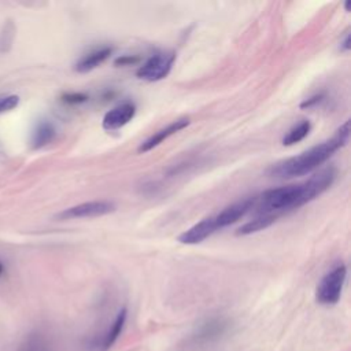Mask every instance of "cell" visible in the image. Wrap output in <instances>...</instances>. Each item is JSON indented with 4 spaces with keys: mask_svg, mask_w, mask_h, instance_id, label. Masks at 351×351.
I'll list each match as a JSON object with an SVG mask.
<instances>
[{
    "mask_svg": "<svg viewBox=\"0 0 351 351\" xmlns=\"http://www.w3.org/2000/svg\"><path fill=\"white\" fill-rule=\"evenodd\" d=\"M336 178V169L328 166L314 173L308 180L295 185L267 189L255 197L254 207L258 214H271L298 208L329 189Z\"/></svg>",
    "mask_w": 351,
    "mask_h": 351,
    "instance_id": "obj_1",
    "label": "cell"
},
{
    "mask_svg": "<svg viewBox=\"0 0 351 351\" xmlns=\"http://www.w3.org/2000/svg\"><path fill=\"white\" fill-rule=\"evenodd\" d=\"M350 138V122L346 121L336 132V134L321 144H317L302 154L281 160L269 169V176L274 178H293L306 176L318 169L326 162L337 149L344 147Z\"/></svg>",
    "mask_w": 351,
    "mask_h": 351,
    "instance_id": "obj_2",
    "label": "cell"
},
{
    "mask_svg": "<svg viewBox=\"0 0 351 351\" xmlns=\"http://www.w3.org/2000/svg\"><path fill=\"white\" fill-rule=\"evenodd\" d=\"M347 277V267L344 263L335 265L317 285L315 299L321 304H336L341 296L343 287Z\"/></svg>",
    "mask_w": 351,
    "mask_h": 351,
    "instance_id": "obj_3",
    "label": "cell"
},
{
    "mask_svg": "<svg viewBox=\"0 0 351 351\" xmlns=\"http://www.w3.org/2000/svg\"><path fill=\"white\" fill-rule=\"evenodd\" d=\"M176 60V53L174 52H156L152 56H149L143 66L138 67L136 71L137 78L148 82H156L167 77L170 73L173 63Z\"/></svg>",
    "mask_w": 351,
    "mask_h": 351,
    "instance_id": "obj_4",
    "label": "cell"
},
{
    "mask_svg": "<svg viewBox=\"0 0 351 351\" xmlns=\"http://www.w3.org/2000/svg\"><path fill=\"white\" fill-rule=\"evenodd\" d=\"M115 211V204L112 202L107 200H93V202H85L73 207H69L59 213L56 215L58 219H78V218H95L107 215L110 213Z\"/></svg>",
    "mask_w": 351,
    "mask_h": 351,
    "instance_id": "obj_5",
    "label": "cell"
},
{
    "mask_svg": "<svg viewBox=\"0 0 351 351\" xmlns=\"http://www.w3.org/2000/svg\"><path fill=\"white\" fill-rule=\"evenodd\" d=\"M136 115V106L132 101H123L110 111H107L103 117L101 126L104 130L112 132L128 125Z\"/></svg>",
    "mask_w": 351,
    "mask_h": 351,
    "instance_id": "obj_6",
    "label": "cell"
},
{
    "mask_svg": "<svg viewBox=\"0 0 351 351\" xmlns=\"http://www.w3.org/2000/svg\"><path fill=\"white\" fill-rule=\"evenodd\" d=\"M255 197H247L243 200H239L228 207H225L222 211H219L217 215H214L215 223L218 229L226 228L239 219H241L250 210L254 208Z\"/></svg>",
    "mask_w": 351,
    "mask_h": 351,
    "instance_id": "obj_7",
    "label": "cell"
},
{
    "mask_svg": "<svg viewBox=\"0 0 351 351\" xmlns=\"http://www.w3.org/2000/svg\"><path fill=\"white\" fill-rule=\"evenodd\" d=\"M217 223L214 219V215L207 217L202 221H199L197 223H195L193 226H191L189 229H186L185 232H182L177 240L181 244H186V245H193V244H199L203 240H206L207 237H210L214 232H217Z\"/></svg>",
    "mask_w": 351,
    "mask_h": 351,
    "instance_id": "obj_8",
    "label": "cell"
},
{
    "mask_svg": "<svg viewBox=\"0 0 351 351\" xmlns=\"http://www.w3.org/2000/svg\"><path fill=\"white\" fill-rule=\"evenodd\" d=\"M189 123H191L189 118H180V119H176V121L170 122L166 128L155 132L152 136H149L147 140H144L138 145V152H148V151L154 149L155 147L162 144L165 140H167L170 136H173L177 132L185 129Z\"/></svg>",
    "mask_w": 351,
    "mask_h": 351,
    "instance_id": "obj_9",
    "label": "cell"
},
{
    "mask_svg": "<svg viewBox=\"0 0 351 351\" xmlns=\"http://www.w3.org/2000/svg\"><path fill=\"white\" fill-rule=\"evenodd\" d=\"M112 53L111 47H101L97 49H93L85 55H82L74 64V70L77 73H88L103 64Z\"/></svg>",
    "mask_w": 351,
    "mask_h": 351,
    "instance_id": "obj_10",
    "label": "cell"
},
{
    "mask_svg": "<svg viewBox=\"0 0 351 351\" xmlns=\"http://www.w3.org/2000/svg\"><path fill=\"white\" fill-rule=\"evenodd\" d=\"M226 326L228 324L222 318H211L197 328V332L193 335V340L195 343L211 341L219 337L225 332Z\"/></svg>",
    "mask_w": 351,
    "mask_h": 351,
    "instance_id": "obj_11",
    "label": "cell"
},
{
    "mask_svg": "<svg viewBox=\"0 0 351 351\" xmlns=\"http://www.w3.org/2000/svg\"><path fill=\"white\" fill-rule=\"evenodd\" d=\"M125 322H126V308H121L118 311V314L115 315V318H114L112 324L110 325V328L101 336L100 341L96 343V348L99 351H106L107 348H110L115 343V340L119 337V335L122 333Z\"/></svg>",
    "mask_w": 351,
    "mask_h": 351,
    "instance_id": "obj_12",
    "label": "cell"
},
{
    "mask_svg": "<svg viewBox=\"0 0 351 351\" xmlns=\"http://www.w3.org/2000/svg\"><path fill=\"white\" fill-rule=\"evenodd\" d=\"M55 136H56V129L52 122L47 119L38 121L32 132V138H30L32 147L34 149L43 148L47 144H49L55 138Z\"/></svg>",
    "mask_w": 351,
    "mask_h": 351,
    "instance_id": "obj_13",
    "label": "cell"
},
{
    "mask_svg": "<svg viewBox=\"0 0 351 351\" xmlns=\"http://www.w3.org/2000/svg\"><path fill=\"white\" fill-rule=\"evenodd\" d=\"M276 218H277V215H271V214H258V217H255L254 219L241 225L237 229L236 234L237 236H248V234L261 232V230L269 228L276 221Z\"/></svg>",
    "mask_w": 351,
    "mask_h": 351,
    "instance_id": "obj_14",
    "label": "cell"
},
{
    "mask_svg": "<svg viewBox=\"0 0 351 351\" xmlns=\"http://www.w3.org/2000/svg\"><path fill=\"white\" fill-rule=\"evenodd\" d=\"M310 130H311L310 121L303 119L288 130V133L282 137V144L284 145H293V144L302 141L304 137H307Z\"/></svg>",
    "mask_w": 351,
    "mask_h": 351,
    "instance_id": "obj_15",
    "label": "cell"
},
{
    "mask_svg": "<svg viewBox=\"0 0 351 351\" xmlns=\"http://www.w3.org/2000/svg\"><path fill=\"white\" fill-rule=\"evenodd\" d=\"M14 32H15V29H14L12 22H7L3 27V32L0 33V52L8 51L11 43H12Z\"/></svg>",
    "mask_w": 351,
    "mask_h": 351,
    "instance_id": "obj_16",
    "label": "cell"
},
{
    "mask_svg": "<svg viewBox=\"0 0 351 351\" xmlns=\"http://www.w3.org/2000/svg\"><path fill=\"white\" fill-rule=\"evenodd\" d=\"M18 104H19V97L15 95H8L4 97H0V114L14 110Z\"/></svg>",
    "mask_w": 351,
    "mask_h": 351,
    "instance_id": "obj_17",
    "label": "cell"
},
{
    "mask_svg": "<svg viewBox=\"0 0 351 351\" xmlns=\"http://www.w3.org/2000/svg\"><path fill=\"white\" fill-rule=\"evenodd\" d=\"M88 100V96L84 95V93H64L62 96V101L64 104H70V106H75V104H81V103H85Z\"/></svg>",
    "mask_w": 351,
    "mask_h": 351,
    "instance_id": "obj_18",
    "label": "cell"
},
{
    "mask_svg": "<svg viewBox=\"0 0 351 351\" xmlns=\"http://www.w3.org/2000/svg\"><path fill=\"white\" fill-rule=\"evenodd\" d=\"M324 100V93H317L300 103V108H311Z\"/></svg>",
    "mask_w": 351,
    "mask_h": 351,
    "instance_id": "obj_19",
    "label": "cell"
},
{
    "mask_svg": "<svg viewBox=\"0 0 351 351\" xmlns=\"http://www.w3.org/2000/svg\"><path fill=\"white\" fill-rule=\"evenodd\" d=\"M134 62H137V58H132V56H121V58H118L114 63L117 64V66H126V64H130V63H134Z\"/></svg>",
    "mask_w": 351,
    "mask_h": 351,
    "instance_id": "obj_20",
    "label": "cell"
},
{
    "mask_svg": "<svg viewBox=\"0 0 351 351\" xmlns=\"http://www.w3.org/2000/svg\"><path fill=\"white\" fill-rule=\"evenodd\" d=\"M350 43H351V38H350V34L347 33L346 36H344V38L340 41V51H343V52H347V51H350Z\"/></svg>",
    "mask_w": 351,
    "mask_h": 351,
    "instance_id": "obj_21",
    "label": "cell"
},
{
    "mask_svg": "<svg viewBox=\"0 0 351 351\" xmlns=\"http://www.w3.org/2000/svg\"><path fill=\"white\" fill-rule=\"evenodd\" d=\"M3 269H4V267H3V263H1V262H0V274H1V273H3Z\"/></svg>",
    "mask_w": 351,
    "mask_h": 351,
    "instance_id": "obj_22",
    "label": "cell"
}]
</instances>
